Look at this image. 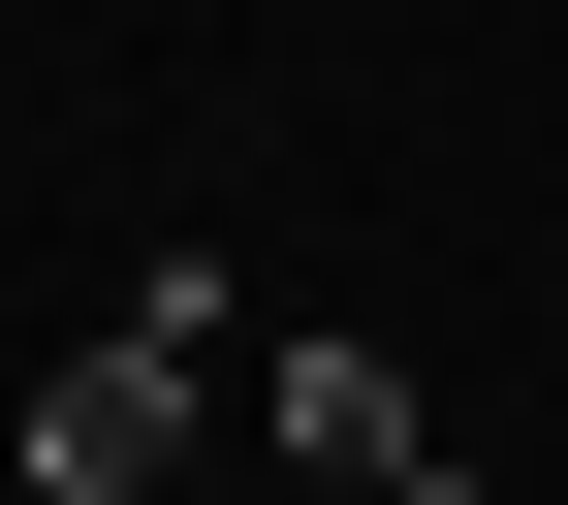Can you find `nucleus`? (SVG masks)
Segmentation results:
<instances>
[{"instance_id":"nucleus-1","label":"nucleus","mask_w":568,"mask_h":505,"mask_svg":"<svg viewBox=\"0 0 568 505\" xmlns=\"http://www.w3.org/2000/svg\"><path fill=\"white\" fill-rule=\"evenodd\" d=\"M190 380H222L190 284H159V316H95V347H63V411H32V505H190Z\"/></svg>"},{"instance_id":"nucleus-2","label":"nucleus","mask_w":568,"mask_h":505,"mask_svg":"<svg viewBox=\"0 0 568 505\" xmlns=\"http://www.w3.org/2000/svg\"><path fill=\"white\" fill-rule=\"evenodd\" d=\"M253 443L316 474V505H474L443 443H410V347H347V316H316V347H253Z\"/></svg>"},{"instance_id":"nucleus-3","label":"nucleus","mask_w":568,"mask_h":505,"mask_svg":"<svg viewBox=\"0 0 568 505\" xmlns=\"http://www.w3.org/2000/svg\"><path fill=\"white\" fill-rule=\"evenodd\" d=\"M284 505H316V474H284Z\"/></svg>"}]
</instances>
